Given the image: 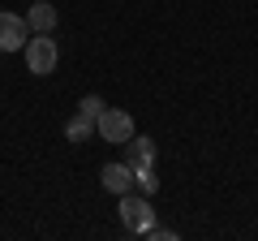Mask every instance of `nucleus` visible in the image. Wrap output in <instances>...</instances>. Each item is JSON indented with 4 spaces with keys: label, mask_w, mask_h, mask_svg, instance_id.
Returning <instances> with one entry per match:
<instances>
[{
    "label": "nucleus",
    "mask_w": 258,
    "mask_h": 241,
    "mask_svg": "<svg viewBox=\"0 0 258 241\" xmlns=\"http://www.w3.org/2000/svg\"><path fill=\"white\" fill-rule=\"evenodd\" d=\"M56 65H60V43H56L52 35L26 39V69H30L35 78H47Z\"/></svg>",
    "instance_id": "obj_1"
},
{
    "label": "nucleus",
    "mask_w": 258,
    "mask_h": 241,
    "mask_svg": "<svg viewBox=\"0 0 258 241\" xmlns=\"http://www.w3.org/2000/svg\"><path fill=\"white\" fill-rule=\"evenodd\" d=\"M95 134H99L103 142H112V147H125V142L134 138V116H129L125 108H103L99 120H95Z\"/></svg>",
    "instance_id": "obj_2"
},
{
    "label": "nucleus",
    "mask_w": 258,
    "mask_h": 241,
    "mask_svg": "<svg viewBox=\"0 0 258 241\" xmlns=\"http://www.w3.org/2000/svg\"><path fill=\"white\" fill-rule=\"evenodd\" d=\"M120 224H125L129 232H147L151 224H155V207H151V198L147 194H134V190H129V194H120Z\"/></svg>",
    "instance_id": "obj_3"
},
{
    "label": "nucleus",
    "mask_w": 258,
    "mask_h": 241,
    "mask_svg": "<svg viewBox=\"0 0 258 241\" xmlns=\"http://www.w3.org/2000/svg\"><path fill=\"white\" fill-rule=\"evenodd\" d=\"M26 35H30L26 18L0 9V52H22V47H26Z\"/></svg>",
    "instance_id": "obj_4"
},
{
    "label": "nucleus",
    "mask_w": 258,
    "mask_h": 241,
    "mask_svg": "<svg viewBox=\"0 0 258 241\" xmlns=\"http://www.w3.org/2000/svg\"><path fill=\"white\" fill-rule=\"evenodd\" d=\"M99 181H103V190L108 194H129L134 190V168L129 164H103V172H99Z\"/></svg>",
    "instance_id": "obj_5"
},
{
    "label": "nucleus",
    "mask_w": 258,
    "mask_h": 241,
    "mask_svg": "<svg viewBox=\"0 0 258 241\" xmlns=\"http://www.w3.org/2000/svg\"><path fill=\"white\" fill-rule=\"evenodd\" d=\"M26 26L35 30V35H52V30H56V5H47V0L30 5V9H26Z\"/></svg>",
    "instance_id": "obj_6"
},
{
    "label": "nucleus",
    "mask_w": 258,
    "mask_h": 241,
    "mask_svg": "<svg viewBox=\"0 0 258 241\" xmlns=\"http://www.w3.org/2000/svg\"><path fill=\"white\" fill-rule=\"evenodd\" d=\"M125 147H129V159H125L129 168H151V164H155V142H151V138L134 134V138L125 142Z\"/></svg>",
    "instance_id": "obj_7"
},
{
    "label": "nucleus",
    "mask_w": 258,
    "mask_h": 241,
    "mask_svg": "<svg viewBox=\"0 0 258 241\" xmlns=\"http://www.w3.org/2000/svg\"><path fill=\"white\" fill-rule=\"evenodd\" d=\"M64 138H69V142H86V138H95V116H86V112L69 116V120H64Z\"/></svg>",
    "instance_id": "obj_8"
},
{
    "label": "nucleus",
    "mask_w": 258,
    "mask_h": 241,
    "mask_svg": "<svg viewBox=\"0 0 258 241\" xmlns=\"http://www.w3.org/2000/svg\"><path fill=\"white\" fill-rule=\"evenodd\" d=\"M134 190H138V194H155V190H159V176H155V164H151V168H134Z\"/></svg>",
    "instance_id": "obj_9"
},
{
    "label": "nucleus",
    "mask_w": 258,
    "mask_h": 241,
    "mask_svg": "<svg viewBox=\"0 0 258 241\" xmlns=\"http://www.w3.org/2000/svg\"><path fill=\"white\" fill-rule=\"evenodd\" d=\"M78 112H86V116H95V120H99V112H103V99H99V95H82Z\"/></svg>",
    "instance_id": "obj_10"
},
{
    "label": "nucleus",
    "mask_w": 258,
    "mask_h": 241,
    "mask_svg": "<svg viewBox=\"0 0 258 241\" xmlns=\"http://www.w3.org/2000/svg\"><path fill=\"white\" fill-rule=\"evenodd\" d=\"M142 237H151V241H176V232H172V228H159V224H151Z\"/></svg>",
    "instance_id": "obj_11"
}]
</instances>
